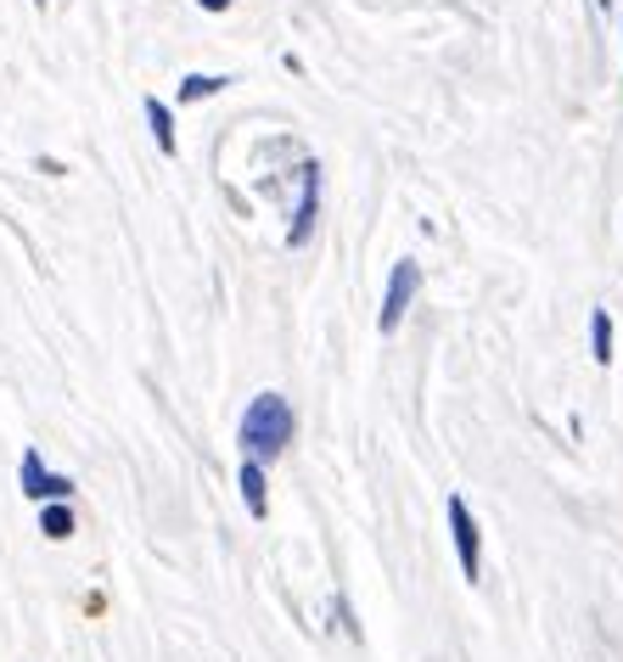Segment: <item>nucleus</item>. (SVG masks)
I'll return each instance as SVG.
<instances>
[{
	"mask_svg": "<svg viewBox=\"0 0 623 662\" xmlns=\"http://www.w3.org/2000/svg\"><path fill=\"white\" fill-rule=\"evenodd\" d=\"M237 438L247 449V460H276L292 438V405L281 399V393H258V399L247 405L242 427H237Z\"/></svg>",
	"mask_w": 623,
	"mask_h": 662,
	"instance_id": "f257e3e1",
	"label": "nucleus"
},
{
	"mask_svg": "<svg viewBox=\"0 0 623 662\" xmlns=\"http://www.w3.org/2000/svg\"><path fill=\"white\" fill-rule=\"evenodd\" d=\"M416 287H421V270H416V258H399V264H393V276H387L382 315H377V326H382V331H399V320H405V309H410Z\"/></svg>",
	"mask_w": 623,
	"mask_h": 662,
	"instance_id": "f03ea898",
	"label": "nucleus"
},
{
	"mask_svg": "<svg viewBox=\"0 0 623 662\" xmlns=\"http://www.w3.org/2000/svg\"><path fill=\"white\" fill-rule=\"evenodd\" d=\"M449 534H455V556H461V573L478 584V573H483V545H478V522H472V511H467L461 494H449Z\"/></svg>",
	"mask_w": 623,
	"mask_h": 662,
	"instance_id": "7ed1b4c3",
	"label": "nucleus"
},
{
	"mask_svg": "<svg viewBox=\"0 0 623 662\" xmlns=\"http://www.w3.org/2000/svg\"><path fill=\"white\" fill-rule=\"evenodd\" d=\"M315 214H320V169H315V163H304L298 219H292V230H287V242H292V247H304V242H309V230H315Z\"/></svg>",
	"mask_w": 623,
	"mask_h": 662,
	"instance_id": "20e7f679",
	"label": "nucleus"
},
{
	"mask_svg": "<svg viewBox=\"0 0 623 662\" xmlns=\"http://www.w3.org/2000/svg\"><path fill=\"white\" fill-rule=\"evenodd\" d=\"M23 494H28V500H68L74 483H68V478H51V472L40 467V455L28 449V455H23Z\"/></svg>",
	"mask_w": 623,
	"mask_h": 662,
	"instance_id": "39448f33",
	"label": "nucleus"
},
{
	"mask_svg": "<svg viewBox=\"0 0 623 662\" xmlns=\"http://www.w3.org/2000/svg\"><path fill=\"white\" fill-rule=\"evenodd\" d=\"M242 500H247V517H265L270 511V500H265V467L258 460H242Z\"/></svg>",
	"mask_w": 623,
	"mask_h": 662,
	"instance_id": "423d86ee",
	"label": "nucleus"
},
{
	"mask_svg": "<svg viewBox=\"0 0 623 662\" xmlns=\"http://www.w3.org/2000/svg\"><path fill=\"white\" fill-rule=\"evenodd\" d=\"M147 118H152V136H157V152L169 157V152H175V124H169V107H163L157 96H147Z\"/></svg>",
	"mask_w": 623,
	"mask_h": 662,
	"instance_id": "0eeeda50",
	"label": "nucleus"
},
{
	"mask_svg": "<svg viewBox=\"0 0 623 662\" xmlns=\"http://www.w3.org/2000/svg\"><path fill=\"white\" fill-rule=\"evenodd\" d=\"M589 343H596V348H589V354H596V366H607V359H612V315L607 309L589 315Z\"/></svg>",
	"mask_w": 623,
	"mask_h": 662,
	"instance_id": "6e6552de",
	"label": "nucleus"
},
{
	"mask_svg": "<svg viewBox=\"0 0 623 662\" xmlns=\"http://www.w3.org/2000/svg\"><path fill=\"white\" fill-rule=\"evenodd\" d=\"M40 534L46 539H74V511L68 506H46L40 511Z\"/></svg>",
	"mask_w": 623,
	"mask_h": 662,
	"instance_id": "1a4fd4ad",
	"label": "nucleus"
},
{
	"mask_svg": "<svg viewBox=\"0 0 623 662\" xmlns=\"http://www.w3.org/2000/svg\"><path fill=\"white\" fill-rule=\"evenodd\" d=\"M214 90H225L219 74H191V79L180 85V102H203V96H214Z\"/></svg>",
	"mask_w": 623,
	"mask_h": 662,
	"instance_id": "9d476101",
	"label": "nucleus"
},
{
	"mask_svg": "<svg viewBox=\"0 0 623 662\" xmlns=\"http://www.w3.org/2000/svg\"><path fill=\"white\" fill-rule=\"evenodd\" d=\"M196 7H203V12H225V7H231V0H196Z\"/></svg>",
	"mask_w": 623,
	"mask_h": 662,
	"instance_id": "9b49d317",
	"label": "nucleus"
}]
</instances>
